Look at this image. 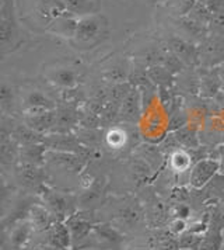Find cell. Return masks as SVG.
Here are the masks:
<instances>
[{
    "label": "cell",
    "mask_w": 224,
    "mask_h": 250,
    "mask_svg": "<svg viewBox=\"0 0 224 250\" xmlns=\"http://www.w3.org/2000/svg\"><path fill=\"white\" fill-rule=\"evenodd\" d=\"M190 215V208L188 205L185 204H178L174 208V216L177 218H182V219H187Z\"/></svg>",
    "instance_id": "obj_15"
},
{
    "label": "cell",
    "mask_w": 224,
    "mask_h": 250,
    "mask_svg": "<svg viewBox=\"0 0 224 250\" xmlns=\"http://www.w3.org/2000/svg\"><path fill=\"white\" fill-rule=\"evenodd\" d=\"M171 48L175 51V54H178L179 57L182 58H188L193 52V49H192V46L188 45L185 41H182V40H172L171 41Z\"/></svg>",
    "instance_id": "obj_13"
},
{
    "label": "cell",
    "mask_w": 224,
    "mask_h": 250,
    "mask_svg": "<svg viewBox=\"0 0 224 250\" xmlns=\"http://www.w3.org/2000/svg\"><path fill=\"white\" fill-rule=\"evenodd\" d=\"M179 250H189V249H179Z\"/></svg>",
    "instance_id": "obj_19"
},
{
    "label": "cell",
    "mask_w": 224,
    "mask_h": 250,
    "mask_svg": "<svg viewBox=\"0 0 224 250\" xmlns=\"http://www.w3.org/2000/svg\"><path fill=\"white\" fill-rule=\"evenodd\" d=\"M52 238L55 240L57 246H60L63 250H67L70 248V242H72V235L70 230L62 224H56L52 230Z\"/></svg>",
    "instance_id": "obj_8"
},
{
    "label": "cell",
    "mask_w": 224,
    "mask_h": 250,
    "mask_svg": "<svg viewBox=\"0 0 224 250\" xmlns=\"http://www.w3.org/2000/svg\"><path fill=\"white\" fill-rule=\"evenodd\" d=\"M219 170H220V162L213 159L199 160L190 170V186L195 188H203Z\"/></svg>",
    "instance_id": "obj_2"
},
{
    "label": "cell",
    "mask_w": 224,
    "mask_h": 250,
    "mask_svg": "<svg viewBox=\"0 0 224 250\" xmlns=\"http://www.w3.org/2000/svg\"><path fill=\"white\" fill-rule=\"evenodd\" d=\"M213 21H214V25L224 33V14H216L214 16V19H213Z\"/></svg>",
    "instance_id": "obj_16"
},
{
    "label": "cell",
    "mask_w": 224,
    "mask_h": 250,
    "mask_svg": "<svg viewBox=\"0 0 224 250\" xmlns=\"http://www.w3.org/2000/svg\"><path fill=\"white\" fill-rule=\"evenodd\" d=\"M95 230H97L98 238L101 240H104V242H107L108 245H115L116 246V245H119L122 242V236L111 225H100Z\"/></svg>",
    "instance_id": "obj_9"
},
{
    "label": "cell",
    "mask_w": 224,
    "mask_h": 250,
    "mask_svg": "<svg viewBox=\"0 0 224 250\" xmlns=\"http://www.w3.org/2000/svg\"><path fill=\"white\" fill-rule=\"evenodd\" d=\"M175 138L185 146H196L198 145V139L195 137V134L190 131H187V129H179Z\"/></svg>",
    "instance_id": "obj_14"
},
{
    "label": "cell",
    "mask_w": 224,
    "mask_h": 250,
    "mask_svg": "<svg viewBox=\"0 0 224 250\" xmlns=\"http://www.w3.org/2000/svg\"><path fill=\"white\" fill-rule=\"evenodd\" d=\"M222 228L223 227L217 228V229H214V228L209 229L205 233V238H203L199 250H222V246H223Z\"/></svg>",
    "instance_id": "obj_4"
},
{
    "label": "cell",
    "mask_w": 224,
    "mask_h": 250,
    "mask_svg": "<svg viewBox=\"0 0 224 250\" xmlns=\"http://www.w3.org/2000/svg\"><path fill=\"white\" fill-rule=\"evenodd\" d=\"M222 236H223V240H224V227L222 228Z\"/></svg>",
    "instance_id": "obj_18"
},
{
    "label": "cell",
    "mask_w": 224,
    "mask_h": 250,
    "mask_svg": "<svg viewBox=\"0 0 224 250\" xmlns=\"http://www.w3.org/2000/svg\"><path fill=\"white\" fill-rule=\"evenodd\" d=\"M220 170L224 173V156H223V159H222V162H220Z\"/></svg>",
    "instance_id": "obj_17"
},
{
    "label": "cell",
    "mask_w": 224,
    "mask_h": 250,
    "mask_svg": "<svg viewBox=\"0 0 224 250\" xmlns=\"http://www.w3.org/2000/svg\"><path fill=\"white\" fill-rule=\"evenodd\" d=\"M222 250H224V246H222Z\"/></svg>",
    "instance_id": "obj_20"
},
{
    "label": "cell",
    "mask_w": 224,
    "mask_h": 250,
    "mask_svg": "<svg viewBox=\"0 0 224 250\" xmlns=\"http://www.w3.org/2000/svg\"><path fill=\"white\" fill-rule=\"evenodd\" d=\"M168 230L172 236H177L179 238L182 233H185L188 230V224H187V219H182V218H177L174 216V219L169 222L168 225Z\"/></svg>",
    "instance_id": "obj_11"
},
{
    "label": "cell",
    "mask_w": 224,
    "mask_h": 250,
    "mask_svg": "<svg viewBox=\"0 0 224 250\" xmlns=\"http://www.w3.org/2000/svg\"><path fill=\"white\" fill-rule=\"evenodd\" d=\"M52 80L56 84L63 86V87H73L76 84V73L72 69L60 68L52 73Z\"/></svg>",
    "instance_id": "obj_6"
},
{
    "label": "cell",
    "mask_w": 224,
    "mask_h": 250,
    "mask_svg": "<svg viewBox=\"0 0 224 250\" xmlns=\"http://www.w3.org/2000/svg\"><path fill=\"white\" fill-rule=\"evenodd\" d=\"M139 218H140L139 211L132 205L125 207L121 212V219L123 221V224H128V225H134L136 222H139Z\"/></svg>",
    "instance_id": "obj_12"
},
{
    "label": "cell",
    "mask_w": 224,
    "mask_h": 250,
    "mask_svg": "<svg viewBox=\"0 0 224 250\" xmlns=\"http://www.w3.org/2000/svg\"><path fill=\"white\" fill-rule=\"evenodd\" d=\"M203 238H205V233L193 232V230H187L185 233H182L179 236V248L181 249L199 250L202 242H203Z\"/></svg>",
    "instance_id": "obj_5"
},
{
    "label": "cell",
    "mask_w": 224,
    "mask_h": 250,
    "mask_svg": "<svg viewBox=\"0 0 224 250\" xmlns=\"http://www.w3.org/2000/svg\"><path fill=\"white\" fill-rule=\"evenodd\" d=\"M67 13L73 16H87L94 14L100 9V0H60Z\"/></svg>",
    "instance_id": "obj_3"
},
{
    "label": "cell",
    "mask_w": 224,
    "mask_h": 250,
    "mask_svg": "<svg viewBox=\"0 0 224 250\" xmlns=\"http://www.w3.org/2000/svg\"><path fill=\"white\" fill-rule=\"evenodd\" d=\"M107 142L112 148H122L126 142V132L121 128H112L111 131L107 134Z\"/></svg>",
    "instance_id": "obj_10"
},
{
    "label": "cell",
    "mask_w": 224,
    "mask_h": 250,
    "mask_svg": "<svg viewBox=\"0 0 224 250\" xmlns=\"http://www.w3.org/2000/svg\"><path fill=\"white\" fill-rule=\"evenodd\" d=\"M169 165L174 171H185L190 167V156L185 150H175L171 153Z\"/></svg>",
    "instance_id": "obj_7"
},
{
    "label": "cell",
    "mask_w": 224,
    "mask_h": 250,
    "mask_svg": "<svg viewBox=\"0 0 224 250\" xmlns=\"http://www.w3.org/2000/svg\"><path fill=\"white\" fill-rule=\"evenodd\" d=\"M107 20L101 14H87L78 17L77 27L72 42L77 48H91L100 44L107 35Z\"/></svg>",
    "instance_id": "obj_1"
}]
</instances>
